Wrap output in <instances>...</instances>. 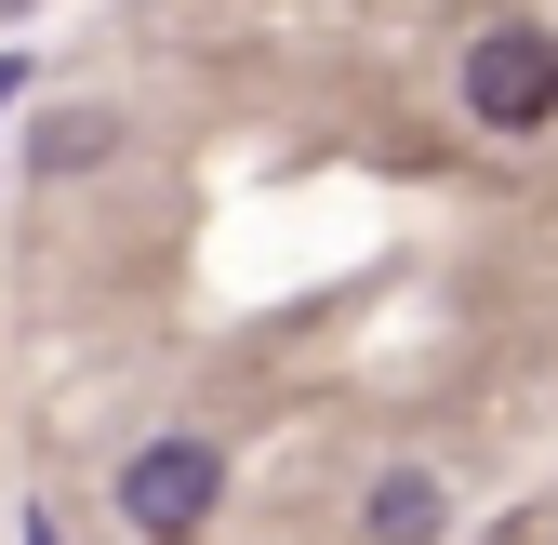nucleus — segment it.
Returning a JSON list of instances; mask_svg holds the SVG:
<instances>
[{"mask_svg":"<svg viewBox=\"0 0 558 545\" xmlns=\"http://www.w3.org/2000/svg\"><path fill=\"white\" fill-rule=\"evenodd\" d=\"M465 107L493 133H545L558 120V40L545 27H478L465 40Z\"/></svg>","mask_w":558,"mask_h":545,"instance_id":"f257e3e1","label":"nucleus"},{"mask_svg":"<svg viewBox=\"0 0 558 545\" xmlns=\"http://www.w3.org/2000/svg\"><path fill=\"white\" fill-rule=\"evenodd\" d=\"M214 493H227V452L214 439H147V452L120 465V519L133 532H199Z\"/></svg>","mask_w":558,"mask_h":545,"instance_id":"f03ea898","label":"nucleus"},{"mask_svg":"<svg viewBox=\"0 0 558 545\" xmlns=\"http://www.w3.org/2000/svg\"><path fill=\"white\" fill-rule=\"evenodd\" d=\"M439 532V480H426V465H399V480L373 493V545H426Z\"/></svg>","mask_w":558,"mask_h":545,"instance_id":"7ed1b4c3","label":"nucleus"},{"mask_svg":"<svg viewBox=\"0 0 558 545\" xmlns=\"http://www.w3.org/2000/svg\"><path fill=\"white\" fill-rule=\"evenodd\" d=\"M94 147H107V120H94V107H53V120H40V173H81Z\"/></svg>","mask_w":558,"mask_h":545,"instance_id":"20e7f679","label":"nucleus"},{"mask_svg":"<svg viewBox=\"0 0 558 545\" xmlns=\"http://www.w3.org/2000/svg\"><path fill=\"white\" fill-rule=\"evenodd\" d=\"M14 81H27V66H14V53H0V107H14Z\"/></svg>","mask_w":558,"mask_h":545,"instance_id":"39448f33","label":"nucleus"},{"mask_svg":"<svg viewBox=\"0 0 558 545\" xmlns=\"http://www.w3.org/2000/svg\"><path fill=\"white\" fill-rule=\"evenodd\" d=\"M27 545H53V519H27Z\"/></svg>","mask_w":558,"mask_h":545,"instance_id":"423d86ee","label":"nucleus"},{"mask_svg":"<svg viewBox=\"0 0 558 545\" xmlns=\"http://www.w3.org/2000/svg\"><path fill=\"white\" fill-rule=\"evenodd\" d=\"M0 14H14V0H0Z\"/></svg>","mask_w":558,"mask_h":545,"instance_id":"0eeeda50","label":"nucleus"}]
</instances>
